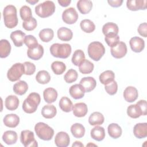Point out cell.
<instances>
[{
    "instance_id": "28",
    "label": "cell",
    "mask_w": 147,
    "mask_h": 147,
    "mask_svg": "<svg viewBox=\"0 0 147 147\" xmlns=\"http://www.w3.org/2000/svg\"><path fill=\"white\" fill-rule=\"evenodd\" d=\"M57 113V110L55 106L52 105H47L44 106L41 110L42 115L47 119L53 118Z\"/></svg>"
},
{
    "instance_id": "3",
    "label": "cell",
    "mask_w": 147,
    "mask_h": 147,
    "mask_svg": "<svg viewBox=\"0 0 147 147\" xmlns=\"http://www.w3.org/2000/svg\"><path fill=\"white\" fill-rule=\"evenodd\" d=\"M51 55L55 57L61 59L68 57L71 53V47L68 44L55 43L50 47Z\"/></svg>"
},
{
    "instance_id": "10",
    "label": "cell",
    "mask_w": 147,
    "mask_h": 147,
    "mask_svg": "<svg viewBox=\"0 0 147 147\" xmlns=\"http://www.w3.org/2000/svg\"><path fill=\"white\" fill-rule=\"evenodd\" d=\"M111 55L116 59L123 57L127 53V47L125 42L119 41L115 47H112L110 50Z\"/></svg>"
},
{
    "instance_id": "12",
    "label": "cell",
    "mask_w": 147,
    "mask_h": 147,
    "mask_svg": "<svg viewBox=\"0 0 147 147\" xmlns=\"http://www.w3.org/2000/svg\"><path fill=\"white\" fill-rule=\"evenodd\" d=\"M129 44L131 50L134 52H141L145 47L144 40L137 36L130 38Z\"/></svg>"
},
{
    "instance_id": "16",
    "label": "cell",
    "mask_w": 147,
    "mask_h": 147,
    "mask_svg": "<svg viewBox=\"0 0 147 147\" xmlns=\"http://www.w3.org/2000/svg\"><path fill=\"white\" fill-rule=\"evenodd\" d=\"M133 133L136 137L140 139L146 137L147 123L146 122L137 123L134 126Z\"/></svg>"
},
{
    "instance_id": "42",
    "label": "cell",
    "mask_w": 147,
    "mask_h": 147,
    "mask_svg": "<svg viewBox=\"0 0 147 147\" xmlns=\"http://www.w3.org/2000/svg\"><path fill=\"white\" fill-rule=\"evenodd\" d=\"M80 26L83 31L88 33H92L95 29V25L94 22L88 19L82 20L80 23Z\"/></svg>"
},
{
    "instance_id": "36",
    "label": "cell",
    "mask_w": 147,
    "mask_h": 147,
    "mask_svg": "<svg viewBox=\"0 0 147 147\" xmlns=\"http://www.w3.org/2000/svg\"><path fill=\"white\" fill-rule=\"evenodd\" d=\"M14 92L19 95L25 94L28 90V85L27 83L24 80H20L15 83L13 86Z\"/></svg>"
},
{
    "instance_id": "24",
    "label": "cell",
    "mask_w": 147,
    "mask_h": 147,
    "mask_svg": "<svg viewBox=\"0 0 147 147\" xmlns=\"http://www.w3.org/2000/svg\"><path fill=\"white\" fill-rule=\"evenodd\" d=\"M77 7L82 14H86L92 9V2L89 0H80L77 3Z\"/></svg>"
},
{
    "instance_id": "53",
    "label": "cell",
    "mask_w": 147,
    "mask_h": 147,
    "mask_svg": "<svg viewBox=\"0 0 147 147\" xmlns=\"http://www.w3.org/2000/svg\"><path fill=\"white\" fill-rule=\"evenodd\" d=\"M107 2L111 6L114 7H118L121 6L122 3H123V1L122 0H115V1L109 0L107 1Z\"/></svg>"
},
{
    "instance_id": "48",
    "label": "cell",
    "mask_w": 147,
    "mask_h": 147,
    "mask_svg": "<svg viewBox=\"0 0 147 147\" xmlns=\"http://www.w3.org/2000/svg\"><path fill=\"white\" fill-rule=\"evenodd\" d=\"M37 25V22L36 20L32 17L30 20L28 21H24L22 23L23 28L28 31H31L34 30Z\"/></svg>"
},
{
    "instance_id": "19",
    "label": "cell",
    "mask_w": 147,
    "mask_h": 147,
    "mask_svg": "<svg viewBox=\"0 0 147 147\" xmlns=\"http://www.w3.org/2000/svg\"><path fill=\"white\" fill-rule=\"evenodd\" d=\"M44 54V48L42 46L38 44V46L33 49H28L27 51L28 56L34 60H38L41 59Z\"/></svg>"
},
{
    "instance_id": "37",
    "label": "cell",
    "mask_w": 147,
    "mask_h": 147,
    "mask_svg": "<svg viewBox=\"0 0 147 147\" xmlns=\"http://www.w3.org/2000/svg\"><path fill=\"white\" fill-rule=\"evenodd\" d=\"M59 107L64 112L68 113L72 110L73 104L70 99L66 96L62 97L59 101Z\"/></svg>"
},
{
    "instance_id": "2",
    "label": "cell",
    "mask_w": 147,
    "mask_h": 147,
    "mask_svg": "<svg viewBox=\"0 0 147 147\" xmlns=\"http://www.w3.org/2000/svg\"><path fill=\"white\" fill-rule=\"evenodd\" d=\"M40 101V95L37 92H32L24 100L22 105V109L26 113H33L37 110Z\"/></svg>"
},
{
    "instance_id": "29",
    "label": "cell",
    "mask_w": 147,
    "mask_h": 147,
    "mask_svg": "<svg viewBox=\"0 0 147 147\" xmlns=\"http://www.w3.org/2000/svg\"><path fill=\"white\" fill-rule=\"evenodd\" d=\"M107 131L109 135L113 138L117 139L122 134V129L117 123H112L108 126Z\"/></svg>"
},
{
    "instance_id": "8",
    "label": "cell",
    "mask_w": 147,
    "mask_h": 147,
    "mask_svg": "<svg viewBox=\"0 0 147 147\" xmlns=\"http://www.w3.org/2000/svg\"><path fill=\"white\" fill-rule=\"evenodd\" d=\"M20 141L25 147H36L38 146L37 142L34 138L33 132L29 130H25L21 131Z\"/></svg>"
},
{
    "instance_id": "39",
    "label": "cell",
    "mask_w": 147,
    "mask_h": 147,
    "mask_svg": "<svg viewBox=\"0 0 147 147\" xmlns=\"http://www.w3.org/2000/svg\"><path fill=\"white\" fill-rule=\"evenodd\" d=\"M94 68V64L86 59H85L79 66V71L83 74H88L91 73Z\"/></svg>"
},
{
    "instance_id": "46",
    "label": "cell",
    "mask_w": 147,
    "mask_h": 147,
    "mask_svg": "<svg viewBox=\"0 0 147 147\" xmlns=\"http://www.w3.org/2000/svg\"><path fill=\"white\" fill-rule=\"evenodd\" d=\"M78 77V74L77 71L74 69H69L64 76V80L67 83H71L75 82Z\"/></svg>"
},
{
    "instance_id": "43",
    "label": "cell",
    "mask_w": 147,
    "mask_h": 147,
    "mask_svg": "<svg viewBox=\"0 0 147 147\" xmlns=\"http://www.w3.org/2000/svg\"><path fill=\"white\" fill-rule=\"evenodd\" d=\"M51 68L56 75H61L65 71L66 66L62 61H55L52 63Z\"/></svg>"
},
{
    "instance_id": "18",
    "label": "cell",
    "mask_w": 147,
    "mask_h": 147,
    "mask_svg": "<svg viewBox=\"0 0 147 147\" xmlns=\"http://www.w3.org/2000/svg\"><path fill=\"white\" fill-rule=\"evenodd\" d=\"M72 111L74 115L77 117H84L88 112L87 106L83 102L77 103L72 106Z\"/></svg>"
},
{
    "instance_id": "17",
    "label": "cell",
    "mask_w": 147,
    "mask_h": 147,
    "mask_svg": "<svg viewBox=\"0 0 147 147\" xmlns=\"http://www.w3.org/2000/svg\"><path fill=\"white\" fill-rule=\"evenodd\" d=\"M25 34L21 30H17L10 34V38L13 41L14 45L17 47H21L24 43Z\"/></svg>"
},
{
    "instance_id": "20",
    "label": "cell",
    "mask_w": 147,
    "mask_h": 147,
    "mask_svg": "<svg viewBox=\"0 0 147 147\" xmlns=\"http://www.w3.org/2000/svg\"><path fill=\"white\" fill-rule=\"evenodd\" d=\"M70 95L75 99H79L82 98L84 95L85 91L83 87L80 84H76L71 86L69 90Z\"/></svg>"
},
{
    "instance_id": "45",
    "label": "cell",
    "mask_w": 147,
    "mask_h": 147,
    "mask_svg": "<svg viewBox=\"0 0 147 147\" xmlns=\"http://www.w3.org/2000/svg\"><path fill=\"white\" fill-rule=\"evenodd\" d=\"M105 40L111 48L115 47L119 42V36L115 34H110L105 36Z\"/></svg>"
},
{
    "instance_id": "38",
    "label": "cell",
    "mask_w": 147,
    "mask_h": 147,
    "mask_svg": "<svg viewBox=\"0 0 147 147\" xmlns=\"http://www.w3.org/2000/svg\"><path fill=\"white\" fill-rule=\"evenodd\" d=\"M54 36V32L52 29L45 28L41 30L39 33V37L43 42H48L52 40Z\"/></svg>"
},
{
    "instance_id": "5",
    "label": "cell",
    "mask_w": 147,
    "mask_h": 147,
    "mask_svg": "<svg viewBox=\"0 0 147 147\" xmlns=\"http://www.w3.org/2000/svg\"><path fill=\"white\" fill-rule=\"evenodd\" d=\"M34 131L38 137L44 141L51 140L54 135L53 129L44 122H38L36 124Z\"/></svg>"
},
{
    "instance_id": "52",
    "label": "cell",
    "mask_w": 147,
    "mask_h": 147,
    "mask_svg": "<svg viewBox=\"0 0 147 147\" xmlns=\"http://www.w3.org/2000/svg\"><path fill=\"white\" fill-rule=\"evenodd\" d=\"M142 111V115H146L147 114V107H146V101L145 100H140L137 102Z\"/></svg>"
},
{
    "instance_id": "49",
    "label": "cell",
    "mask_w": 147,
    "mask_h": 147,
    "mask_svg": "<svg viewBox=\"0 0 147 147\" xmlns=\"http://www.w3.org/2000/svg\"><path fill=\"white\" fill-rule=\"evenodd\" d=\"M105 89L106 91L110 95H113L117 92L118 90V84L114 80L111 83L105 85Z\"/></svg>"
},
{
    "instance_id": "51",
    "label": "cell",
    "mask_w": 147,
    "mask_h": 147,
    "mask_svg": "<svg viewBox=\"0 0 147 147\" xmlns=\"http://www.w3.org/2000/svg\"><path fill=\"white\" fill-rule=\"evenodd\" d=\"M137 31L141 36H142V37H146V36H147L146 22H144V23L141 24L137 29Z\"/></svg>"
},
{
    "instance_id": "9",
    "label": "cell",
    "mask_w": 147,
    "mask_h": 147,
    "mask_svg": "<svg viewBox=\"0 0 147 147\" xmlns=\"http://www.w3.org/2000/svg\"><path fill=\"white\" fill-rule=\"evenodd\" d=\"M63 21L67 24H73L78 19V14L74 7L66 9L62 14Z\"/></svg>"
},
{
    "instance_id": "26",
    "label": "cell",
    "mask_w": 147,
    "mask_h": 147,
    "mask_svg": "<svg viewBox=\"0 0 147 147\" xmlns=\"http://www.w3.org/2000/svg\"><path fill=\"white\" fill-rule=\"evenodd\" d=\"M19 105V99L15 95H9L5 99V107L11 111L16 110Z\"/></svg>"
},
{
    "instance_id": "41",
    "label": "cell",
    "mask_w": 147,
    "mask_h": 147,
    "mask_svg": "<svg viewBox=\"0 0 147 147\" xmlns=\"http://www.w3.org/2000/svg\"><path fill=\"white\" fill-rule=\"evenodd\" d=\"M85 60V55L81 49L76 50L72 57V62L76 66H79L80 64Z\"/></svg>"
},
{
    "instance_id": "13",
    "label": "cell",
    "mask_w": 147,
    "mask_h": 147,
    "mask_svg": "<svg viewBox=\"0 0 147 147\" xmlns=\"http://www.w3.org/2000/svg\"><path fill=\"white\" fill-rule=\"evenodd\" d=\"M79 84L83 87L85 92H89L95 88L96 82L94 78L88 76L83 78L80 80Z\"/></svg>"
},
{
    "instance_id": "34",
    "label": "cell",
    "mask_w": 147,
    "mask_h": 147,
    "mask_svg": "<svg viewBox=\"0 0 147 147\" xmlns=\"http://www.w3.org/2000/svg\"><path fill=\"white\" fill-rule=\"evenodd\" d=\"M127 115L132 118H137L142 115V111L138 104L131 105L127 109Z\"/></svg>"
},
{
    "instance_id": "11",
    "label": "cell",
    "mask_w": 147,
    "mask_h": 147,
    "mask_svg": "<svg viewBox=\"0 0 147 147\" xmlns=\"http://www.w3.org/2000/svg\"><path fill=\"white\" fill-rule=\"evenodd\" d=\"M70 139L69 135L64 131L57 133L55 138V143L58 147H67L69 145Z\"/></svg>"
},
{
    "instance_id": "44",
    "label": "cell",
    "mask_w": 147,
    "mask_h": 147,
    "mask_svg": "<svg viewBox=\"0 0 147 147\" xmlns=\"http://www.w3.org/2000/svg\"><path fill=\"white\" fill-rule=\"evenodd\" d=\"M20 17L24 21H28L32 18L31 9L28 6H23L20 10Z\"/></svg>"
},
{
    "instance_id": "15",
    "label": "cell",
    "mask_w": 147,
    "mask_h": 147,
    "mask_svg": "<svg viewBox=\"0 0 147 147\" xmlns=\"http://www.w3.org/2000/svg\"><path fill=\"white\" fill-rule=\"evenodd\" d=\"M138 93L136 88L133 86L126 87L123 91V97L127 102H133L138 98Z\"/></svg>"
},
{
    "instance_id": "33",
    "label": "cell",
    "mask_w": 147,
    "mask_h": 147,
    "mask_svg": "<svg viewBox=\"0 0 147 147\" xmlns=\"http://www.w3.org/2000/svg\"><path fill=\"white\" fill-rule=\"evenodd\" d=\"M11 45L10 42L5 39H2L0 41V57L5 58L10 53Z\"/></svg>"
},
{
    "instance_id": "50",
    "label": "cell",
    "mask_w": 147,
    "mask_h": 147,
    "mask_svg": "<svg viewBox=\"0 0 147 147\" xmlns=\"http://www.w3.org/2000/svg\"><path fill=\"white\" fill-rule=\"evenodd\" d=\"M23 64L25 68L24 74L26 75H31L35 72L36 66L33 63L29 61H25Z\"/></svg>"
},
{
    "instance_id": "47",
    "label": "cell",
    "mask_w": 147,
    "mask_h": 147,
    "mask_svg": "<svg viewBox=\"0 0 147 147\" xmlns=\"http://www.w3.org/2000/svg\"><path fill=\"white\" fill-rule=\"evenodd\" d=\"M24 43L27 47H28V49L34 48L38 45L36 38L32 35H28L25 36Z\"/></svg>"
},
{
    "instance_id": "6",
    "label": "cell",
    "mask_w": 147,
    "mask_h": 147,
    "mask_svg": "<svg viewBox=\"0 0 147 147\" xmlns=\"http://www.w3.org/2000/svg\"><path fill=\"white\" fill-rule=\"evenodd\" d=\"M88 55L94 61H99L105 53L103 45L99 41L91 42L88 46Z\"/></svg>"
},
{
    "instance_id": "23",
    "label": "cell",
    "mask_w": 147,
    "mask_h": 147,
    "mask_svg": "<svg viewBox=\"0 0 147 147\" xmlns=\"http://www.w3.org/2000/svg\"><path fill=\"white\" fill-rule=\"evenodd\" d=\"M58 38L64 41H68L71 40L72 38L73 33L70 29H68L65 27L60 28L57 32Z\"/></svg>"
},
{
    "instance_id": "7",
    "label": "cell",
    "mask_w": 147,
    "mask_h": 147,
    "mask_svg": "<svg viewBox=\"0 0 147 147\" xmlns=\"http://www.w3.org/2000/svg\"><path fill=\"white\" fill-rule=\"evenodd\" d=\"M24 73L25 68L24 64L17 63L13 64L8 70L7 77L10 81L16 82L18 80Z\"/></svg>"
},
{
    "instance_id": "31",
    "label": "cell",
    "mask_w": 147,
    "mask_h": 147,
    "mask_svg": "<svg viewBox=\"0 0 147 147\" xmlns=\"http://www.w3.org/2000/svg\"><path fill=\"white\" fill-rule=\"evenodd\" d=\"M105 121L103 114L99 112H94L88 118V123L92 126L102 125Z\"/></svg>"
},
{
    "instance_id": "32",
    "label": "cell",
    "mask_w": 147,
    "mask_h": 147,
    "mask_svg": "<svg viewBox=\"0 0 147 147\" xmlns=\"http://www.w3.org/2000/svg\"><path fill=\"white\" fill-rule=\"evenodd\" d=\"M71 131L74 137L76 138H80L84 135L85 128L82 124L75 123L71 126Z\"/></svg>"
},
{
    "instance_id": "25",
    "label": "cell",
    "mask_w": 147,
    "mask_h": 147,
    "mask_svg": "<svg viewBox=\"0 0 147 147\" xmlns=\"http://www.w3.org/2000/svg\"><path fill=\"white\" fill-rule=\"evenodd\" d=\"M91 137L97 141H102L105 137V131L103 127L96 126L91 130Z\"/></svg>"
},
{
    "instance_id": "40",
    "label": "cell",
    "mask_w": 147,
    "mask_h": 147,
    "mask_svg": "<svg viewBox=\"0 0 147 147\" xmlns=\"http://www.w3.org/2000/svg\"><path fill=\"white\" fill-rule=\"evenodd\" d=\"M36 81L42 84H45L49 82L51 80V76L48 71L41 70L37 72L36 76Z\"/></svg>"
},
{
    "instance_id": "54",
    "label": "cell",
    "mask_w": 147,
    "mask_h": 147,
    "mask_svg": "<svg viewBox=\"0 0 147 147\" xmlns=\"http://www.w3.org/2000/svg\"><path fill=\"white\" fill-rule=\"evenodd\" d=\"M58 3L63 7L68 6L71 2V0H58Z\"/></svg>"
},
{
    "instance_id": "22",
    "label": "cell",
    "mask_w": 147,
    "mask_h": 147,
    "mask_svg": "<svg viewBox=\"0 0 147 147\" xmlns=\"http://www.w3.org/2000/svg\"><path fill=\"white\" fill-rule=\"evenodd\" d=\"M43 96L45 101L47 103H52L57 99V92L55 88L49 87L44 91Z\"/></svg>"
},
{
    "instance_id": "35",
    "label": "cell",
    "mask_w": 147,
    "mask_h": 147,
    "mask_svg": "<svg viewBox=\"0 0 147 147\" xmlns=\"http://www.w3.org/2000/svg\"><path fill=\"white\" fill-rule=\"evenodd\" d=\"M118 25L113 22L106 23L102 27V32L105 36L110 34H118Z\"/></svg>"
},
{
    "instance_id": "1",
    "label": "cell",
    "mask_w": 147,
    "mask_h": 147,
    "mask_svg": "<svg viewBox=\"0 0 147 147\" xmlns=\"http://www.w3.org/2000/svg\"><path fill=\"white\" fill-rule=\"evenodd\" d=\"M3 17L5 25L10 29L16 27L18 24L17 9L11 5L6 6L3 11Z\"/></svg>"
},
{
    "instance_id": "14",
    "label": "cell",
    "mask_w": 147,
    "mask_h": 147,
    "mask_svg": "<svg viewBox=\"0 0 147 147\" xmlns=\"http://www.w3.org/2000/svg\"><path fill=\"white\" fill-rule=\"evenodd\" d=\"M146 0H128L126 2V6L131 11L145 10L146 8Z\"/></svg>"
},
{
    "instance_id": "27",
    "label": "cell",
    "mask_w": 147,
    "mask_h": 147,
    "mask_svg": "<svg viewBox=\"0 0 147 147\" xmlns=\"http://www.w3.org/2000/svg\"><path fill=\"white\" fill-rule=\"evenodd\" d=\"M115 74L111 70H107L103 72L99 75V79L100 83L104 85H107L114 80Z\"/></svg>"
},
{
    "instance_id": "55",
    "label": "cell",
    "mask_w": 147,
    "mask_h": 147,
    "mask_svg": "<svg viewBox=\"0 0 147 147\" xmlns=\"http://www.w3.org/2000/svg\"><path fill=\"white\" fill-rule=\"evenodd\" d=\"M74 146H78V147H83L84 145L83 144L80 142V141H75L73 144H72V147Z\"/></svg>"
},
{
    "instance_id": "21",
    "label": "cell",
    "mask_w": 147,
    "mask_h": 147,
    "mask_svg": "<svg viewBox=\"0 0 147 147\" xmlns=\"http://www.w3.org/2000/svg\"><path fill=\"white\" fill-rule=\"evenodd\" d=\"M3 121L7 127H16L20 123V118L15 114H9L5 116Z\"/></svg>"
},
{
    "instance_id": "4",
    "label": "cell",
    "mask_w": 147,
    "mask_h": 147,
    "mask_svg": "<svg viewBox=\"0 0 147 147\" xmlns=\"http://www.w3.org/2000/svg\"><path fill=\"white\" fill-rule=\"evenodd\" d=\"M55 5L51 1H46L35 7V13L41 17L46 18L52 15L55 11Z\"/></svg>"
},
{
    "instance_id": "56",
    "label": "cell",
    "mask_w": 147,
    "mask_h": 147,
    "mask_svg": "<svg viewBox=\"0 0 147 147\" xmlns=\"http://www.w3.org/2000/svg\"><path fill=\"white\" fill-rule=\"evenodd\" d=\"M26 2H28V3H29L30 4H31V5H34V4H35V3H37L38 2V0H27V1H26Z\"/></svg>"
},
{
    "instance_id": "30",
    "label": "cell",
    "mask_w": 147,
    "mask_h": 147,
    "mask_svg": "<svg viewBox=\"0 0 147 147\" xmlns=\"http://www.w3.org/2000/svg\"><path fill=\"white\" fill-rule=\"evenodd\" d=\"M17 133L13 130L6 131L2 136L3 141L7 145L14 144L17 142Z\"/></svg>"
}]
</instances>
